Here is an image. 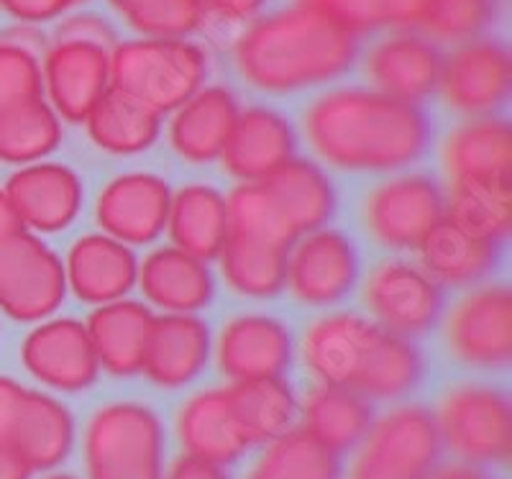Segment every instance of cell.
Masks as SVG:
<instances>
[{"label":"cell","instance_id":"6da1fadb","mask_svg":"<svg viewBox=\"0 0 512 479\" xmlns=\"http://www.w3.org/2000/svg\"><path fill=\"white\" fill-rule=\"evenodd\" d=\"M361 39L305 0H287L233 36L228 59L246 88L295 95L351 75Z\"/></svg>","mask_w":512,"mask_h":479},{"label":"cell","instance_id":"7a4b0ae2","mask_svg":"<svg viewBox=\"0 0 512 479\" xmlns=\"http://www.w3.org/2000/svg\"><path fill=\"white\" fill-rule=\"evenodd\" d=\"M303 134L326 164L346 172H397L418 162L433 139L428 111L367 85H336L303 111Z\"/></svg>","mask_w":512,"mask_h":479},{"label":"cell","instance_id":"3957f363","mask_svg":"<svg viewBox=\"0 0 512 479\" xmlns=\"http://www.w3.org/2000/svg\"><path fill=\"white\" fill-rule=\"evenodd\" d=\"M303 364L320 385L351 387L367 400H400L425 380V354L405 336L354 313H333L310 323Z\"/></svg>","mask_w":512,"mask_h":479},{"label":"cell","instance_id":"277c9868","mask_svg":"<svg viewBox=\"0 0 512 479\" xmlns=\"http://www.w3.org/2000/svg\"><path fill=\"white\" fill-rule=\"evenodd\" d=\"M208 77L210 52L198 39L126 36L111 52V88L159 116L177 111Z\"/></svg>","mask_w":512,"mask_h":479},{"label":"cell","instance_id":"5b68a950","mask_svg":"<svg viewBox=\"0 0 512 479\" xmlns=\"http://www.w3.org/2000/svg\"><path fill=\"white\" fill-rule=\"evenodd\" d=\"M88 479H162V418L139 400L105 403L85 428Z\"/></svg>","mask_w":512,"mask_h":479},{"label":"cell","instance_id":"8992f818","mask_svg":"<svg viewBox=\"0 0 512 479\" xmlns=\"http://www.w3.org/2000/svg\"><path fill=\"white\" fill-rule=\"evenodd\" d=\"M438 436L451 454L472 467L510 462L512 408L507 392L484 382H459L438 398Z\"/></svg>","mask_w":512,"mask_h":479},{"label":"cell","instance_id":"52a82bcc","mask_svg":"<svg viewBox=\"0 0 512 479\" xmlns=\"http://www.w3.org/2000/svg\"><path fill=\"white\" fill-rule=\"evenodd\" d=\"M433 410L423 405H395L374 418L346 479H428L441 459Z\"/></svg>","mask_w":512,"mask_h":479},{"label":"cell","instance_id":"ba28073f","mask_svg":"<svg viewBox=\"0 0 512 479\" xmlns=\"http://www.w3.org/2000/svg\"><path fill=\"white\" fill-rule=\"evenodd\" d=\"M443 54L446 49L415 26L384 29L361 39L356 70L367 88L423 106L436 98Z\"/></svg>","mask_w":512,"mask_h":479},{"label":"cell","instance_id":"9c48e42d","mask_svg":"<svg viewBox=\"0 0 512 479\" xmlns=\"http://www.w3.org/2000/svg\"><path fill=\"white\" fill-rule=\"evenodd\" d=\"M361 213L377 244L395 252H418L425 236L446 218V190L431 175L405 172L374 185Z\"/></svg>","mask_w":512,"mask_h":479},{"label":"cell","instance_id":"30bf717a","mask_svg":"<svg viewBox=\"0 0 512 479\" xmlns=\"http://www.w3.org/2000/svg\"><path fill=\"white\" fill-rule=\"evenodd\" d=\"M510 85V47L492 34L446 49L436 95L464 118L497 116L507 106Z\"/></svg>","mask_w":512,"mask_h":479},{"label":"cell","instance_id":"8fae6325","mask_svg":"<svg viewBox=\"0 0 512 479\" xmlns=\"http://www.w3.org/2000/svg\"><path fill=\"white\" fill-rule=\"evenodd\" d=\"M67 293L64 264L29 228L0 241V310L18 323L47 321Z\"/></svg>","mask_w":512,"mask_h":479},{"label":"cell","instance_id":"7c38bea8","mask_svg":"<svg viewBox=\"0 0 512 479\" xmlns=\"http://www.w3.org/2000/svg\"><path fill=\"white\" fill-rule=\"evenodd\" d=\"M451 357L472 369H502L512 357V293L505 282L482 285L448 310L443 326Z\"/></svg>","mask_w":512,"mask_h":479},{"label":"cell","instance_id":"4fadbf2b","mask_svg":"<svg viewBox=\"0 0 512 479\" xmlns=\"http://www.w3.org/2000/svg\"><path fill=\"white\" fill-rule=\"evenodd\" d=\"M364 303L387 331L413 339L431 331L443 316V287L420 264L384 259L364 280Z\"/></svg>","mask_w":512,"mask_h":479},{"label":"cell","instance_id":"5bb4252c","mask_svg":"<svg viewBox=\"0 0 512 479\" xmlns=\"http://www.w3.org/2000/svg\"><path fill=\"white\" fill-rule=\"evenodd\" d=\"M359 272L361 254L354 241L336 228H318L290 246L285 287L297 303L326 308L354 290Z\"/></svg>","mask_w":512,"mask_h":479},{"label":"cell","instance_id":"9a60e30c","mask_svg":"<svg viewBox=\"0 0 512 479\" xmlns=\"http://www.w3.org/2000/svg\"><path fill=\"white\" fill-rule=\"evenodd\" d=\"M44 95L62 121L85 123L111 90V52L90 41H49L41 54Z\"/></svg>","mask_w":512,"mask_h":479},{"label":"cell","instance_id":"2e32d148","mask_svg":"<svg viewBox=\"0 0 512 479\" xmlns=\"http://www.w3.org/2000/svg\"><path fill=\"white\" fill-rule=\"evenodd\" d=\"M21 362L41 385L59 392H82L100 372L93 341L77 318H47L21 344Z\"/></svg>","mask_w":512,"mask_h":479},{"label":"cell","instance_id":"e0dca14e","mask_svg":"<svg viewBox=\"0 0 512 479\" xmlns=\"http://www.w3.org/2000/svg\"><path fill=\"white\" fill-rule=\"evenodd\" d=\"M172 187L154 172H126L113 177L95 200V218L103 234L141 246L157 241L167 228Z\"/></svg>","mask_w":512,"mask_h":479},{"label":"cell","instance_id":"ac0fdd59","mask_svg":"<svg viewBox=\"0 0 512 479\" xmlns=\"http://www.w3.org/2000/svg\"><path fill=\"white\" fill-rule=\"evenodd\" d=\"M3 193L21 226L39 234H57L72 226L82 208V180L62 162H34L8 177Z\"/></svg>","mask_w":512,"mask_h":479},{"label":"cell","instance_id":"d6986e66","mask_svg":"<svg viewBox=\"0 0 512 479\" xmlns=\"http://www.w3.org/2000/svg\"><path fill=\"white\" fill-rule=\"evenodd\" d=\"M292 349L290 328L264 313L231 318L216 344L218 367L231 382L282 377L292 362Z\"/></svg>","mask_w":512,"mask_h":479},{"label":"cell","instance_id":"ffe728a7","mask_svg":"<svg viewBox=\"0 0 512 479\" xmlns=\"http://www.w3.org/2000/svg\"><path fill=\"white\" fill-rule=\"evenodd\" d=\"M297 152V134L285 113L269 106H251L239 113L221 162L241 182H262Z\"/></svg>","mask_w":512,"mask_h":479},{"label":"cell","instance_id":"44dd1931","mask_svg":"<svg viewBox=\"0 0 512 479\" xmlns=\"http://www.w3.org/2000/svg\"><path fill=\"white\" fill-rule=\"evenodd\" d=\"M274 216L290 231L292 239L326 228L338 208V193L323 167L310 159L292 157L259 182Z\"/></svg>","mask_w":512,"mask_h":479},{"label":"cell","instance_id":"7402d4cb","mask_svg":"<svg viewBox=\"0 0 512 479\" xmlns=\"http://www.w3.org/2000/svg\"><path fill=\"white\" fill-rule=\"evenodd\" d=\"M210 328L195 313L154 318L141 372L159 390H180L200 377L210 359Z\"/></svg>","mask_w":512,"mask_h":479},{"label":"cell","instance_id":"603a6c76","mask_svg":"<svg viewBox=\"0 0 512 479\" xmlns=\"http://www.w3.org/2000/svg\"><path fill=\"white\" fill-rule=\"evenodd\" d=\"M443 170L451 182H497L510 185L512 129L497 116L464 118L448 131L441 147Z\"/></svg>","mask_w":512,"mask_h":479},{"label":"cell","instance_id":"cb8c5ba5","mask_svg":"<svg viewBox=\"0 0 512 479\" xmlns=\"http://www.w3.org/2000/svg\"><path fill=\"white\" fill-rule=\"evenodd\" d=\"M139 277L131 246L108 234H85L70 246L64 280L80 303L105 305L126 298Z\"/></svg>","mask_w":512,"mask_h":479},{"label":"cell","instance_id":"d4e9b609","mask_svg":"<svg viewBox=\"0 0 512 479\" xmlns=\"http://www.w3.org/2000/svg\"><path fill=\"white\" fill-rule=\"evenodd\" d=\"M241 106L226 85H205L185 100L169 121V147L187 164L221 159Z\"/></svg>","mask_w":512,"mask_h":479},{"label":"cell","instance_id":"484cf974","mask_svg":"<svg viewBox=\"0 0 512 479\" xmlns=\"http://www.w3.org/2000/svg\"><path fill=\"white\" fill-rule=\"evenodd\" d=\"M177 439L185 454L218 467L236 464L251 449L231 405L228 387L195 392L177 413Z\"/></svg>","mask_w":512,"mask_h":479},{"label":"cell","instance_id":"4316f807","mask_svg":"<svg viewBox=\"0 0 512 479\" xmlns=\"http://www.w3.org/2000/svg\"><path fill=\"white\" fill-rule=\"evenodd\" d=\"M136 285L146 300L164 313H198L208 308L216 295V280L208 262L182 252L177 246H164L139 264Z\"/></svg>","mask_w":512,"mask_h":479},{"label":"cell","instance_id":"83f0119b","mask_svg":"<svg viewBox=\"0 0 512 479\" xmlns=\"http://www.w3.org/2000/svg\"><path fill=\"white\" fill-rule=\"evenodd\" d=\"M75 444V415L52 395L26 390L11 428V446L31 472H47L70 456Z\"/></svg>","mask_w":512,"mask_h":479},{"label":"cell","instance_id":"f1b7e54d","mask_svg":"<svg viewBox=\"0 0 512 479\" xmlns=\"http://www.w3.org/2000/svg\"><path fill=\"white\" fill-rule=\"evenodd\" d=\"M152 323L154 313L139 300L121 298L95 305L85 328L100 367L116 377H131L141 372Z\"/></svg>","mask_w":512,"mask_h":479},{"label":"cell","instance_id":"f546056e","mask_svg":"<svg viewBox=\"0 0 512 479\" xmlns=\"http://www.w3.org/2000/svg\"><path fill=\"white\" fill-rule=\"evenodd\" d=\"M500 246L443 218L420 244V267L438 282L451 287H472L487 280L500 262Z\"/></svg>","mask_w":512,"mask_h":479},{"label":"cell","instance_id":"4dcf8cb0","mask_svg":"<svg viewBox=\"0 0 512 479\" xmlns=\"http://www.w3.org/2000/svg\"><path fill=\"white\" fill-rule=\"evenodd\" d=\"M172 244L192 257L218 259L228 236V203L213 185L192 182L172 195L167 216Z\"/></svg>","mask_w":512,"mask_h":479},{"label":"cell","instance_id":"1f68e13d","mask_svg":"<svg viewBox=\"0 0 512 479\" xmlns=\"http://www.w3.org/2000/svg\"><path fill=\"white\" fill-rule=\"evenodd\" d=\"M290 246L228 228L218 262L226 285L244 298H274L285 287Z\"/></svg>","mask_w":512,"mask_h":479},{"label":"cell","instance_id":"d6a6232c","mask_svg":"<svg viewBox=\"0 0 512 479\" xmlns=\"http://www.w3.org/2000/svg\"><path fill=\"white\" fill-rule=\"evenodd\" d=\"M303 431L315 441L344 454L359 446L374 421V410L361 392L338 385H315L300 403Z\"/></svg>","mask_w":512,"mask_h":479},{"label":"cell","instance_id":"836d02e7","mask_svg":"<svg viewBox=\"0 0 512 479\" xmlns=\"http://www.w3.org/2000/svg\"><path fill=\"white\" fill-rule=\"evenodd\" d=\"M231 405L251 446H264L292 431L300 413L297 395L282 377L233 382Z\"/></svg>","mask_w":512,"mask_h":479},{"label":"cell","instance_id":"e575fe53","mask_svg":"<svg viewBox=\"0 0 512 479\" xmlns=\"http://www.w3.org/2000/svg\"><path fill=\"white\" fill-rule=\"evenodd\" d=\"M85 126L95 147L128 157L157 144L162 134V116L111 88L85 118Z\"/></svg>","mask_w":512,"mask_h":479},{"label":"cell","instance_id":"d590c367","mask_svg":"<svg viewBox=\"0 0 512 479\" xmlns=\"http://www.w3.org/2000/svg\"><path fill=\"white\" fill-rule=\"evenodd\" d=\"M338 454L315 441L303 428H292L280 439L264 444L244 479H341Z\"/></svg>","mask_w":512,"mask_h":479},{"label":"cell","instance_id":"8d00e7d4","mask_svg":"<svg viewBox=\"0 0 512 479\" xmlns=\"http://www.w3.org/2000/svg\"><path fill=\"white\" fill-rule=\"evenodd\" d=\"M62 144V118L44 98L0 113V162L34 164L57 152Z\"/></svg>","mask_w":512,"mask_h":479},{"label":"cell","instance_id":"74e56055","mask_svg":"<svg viewBox=\"0 0 512 479\" xmlns=\"http://www.w3.org/2000/svg\"><path fill=\"white\" fill-rule=\"evenodd\" d=\"M446 218L472 234L502 244L512 228V187L497 182H451Z\"/></svg>","mask_w":512,"mask_h":479},{"label":"cell","instance_id":"f35d334b","mask_svg":"<svg viewBox=\"0 0 512 479\" xmlns=\"http://www.w3.org/2000/svg\"><path fill=\"white\" fill-rule=\"evenodd\" d=\"M118 24L146 39H195L205 16L200 0H103Z\"/></svg>","mask_w":512,"mask_h":479},{"label":"cell","instance_id":"ab89813d","mask_svg":"<svg viewBox=\"0 0 512 479\" xmlns=\"http://www.w3.org/2000/svg\"><path fill=\"white\" fill-rule=\"evenodd\" d=\"M502 18V0H425L415 29L443 49L492 36Z\"/></svg>","mask_w":512,"mask_h":479},{"label":"cell","instance_id":"60d3db41","mask_svg":"<svg viewBox=\"0 0 512 479\" xmlns=\"http://www.w3.org/2000/svg\"><path fill=\"white\" fill-rule=\"evenodd\" d=\"M359 39L384 29L418 26L425 0H305Z\"/></svg>","mask_w":512,"mask_h":479},{"label":"cell","instance_id":"b9f144b4","mask_svg":"<svg viewBox=\"0 0 512 479\" xmlns=\"http://www.w3.org/2000/svg\"><path fill=\"white\" fill-rule=\"evenodd\" d=\"M31 98H44L41 57L0 31V113Z\"/></svg>","mask_w":512,"mask_h":479},{"label":"cell","instance_id":"7bdbcfd3","mask_svg":"<svg viewBox=\"0 0 512 479\" xmlns=\"http://www.w3.org/2000/svg\"><path fill=\"white\" fill-rule=\"evenodd\" d=\"M123 39L126 36H121V26L111 11L105 13L98 8H88L85 3L64 13L49 31V41H90L108 52H113Z\"/></svg>","mask_w":512,"mask_h":479},{"label":"cell","instance_id":"ee69618b","mask_svg":"<svg viewBox=\"0 0 512 479\" xmlns=\"http://www.w3.org/2000/svg\"><path fill=\"white\" fill-rule=\"evenodd\" d=\"M282 3H287V0H200L205 16L203 29L208 24H216L218 29H228L239 34L254 18L282 6Z\"/></svg>","mask_w":512,"mask_h":479},{"label":"cell","instance_id":"f6af8a7d","mask_svg":"<svg viewBox=\"0 0 512 479\" xmlns=\"http://www.w3.org/2000/svg\"><path fill=\"white\" fill-rule=\"evenodd\" d=\"M85 3V0H0V8L16 21V24L44 26L54 24L64 13Z\"/></svg>","mask_w":512,"mask_h":479},{"label":"cell","instance_id":"bcb514c9","mask_svg":"<svg viewBox=\"0 0 512 479\" xmlns=\"http://www.w3.org/2000/svg\"><path fill=\"white\" fill-rule=\"evenodd\" d=\"M26 387L11 377H0V444H11V428L13 418L21 398H24Z\"/></svg>","mask_w":512,"mask_h":479},{"label":"cell","instance_id":"7dc6e473","mask_svg":"<svg viewBox=\"0 0 512 479\" xmlns=\"http://www.w3.org/2000/svg\"><path fill=\"white\" fill-rule=\"evenodd\" d=\"M162 479H231L226 474V469L218 467L213 462H205L198 456H180L167 474H162Z\"/></svg>","mask_w":512,"mask_h":479},{"label":"cell","instance_id":"c3c4849f","mask_svg":"<svg viewBox=\"0 0 512 479\" xmlns=\"http://www.w3.org/2000/svg\"><path fill=\"white\" fill-rule=\"evenodd\" d=\"M31 467L11 444H0V479H31Z\"/></svg>","mask_w":512,"mask_h":479},{"label":"cell","instance_id":"681fc988","mask_svg":"<svg viewBox=\"0 0 512 479\" xmlns=\"http://www.w3.org/2000/svg\"><path fill=\"white\" fill-rule=\"evenodd\" d=\"M428 479H492L482 467H472V464H446V467H436Z\"/></svg>","mask_w":512,"mask_h":479},{"label":"cell","instance_id":"f907efd6","mask_svg":"<svg viewBox=\"0 0 512 479\" xmlns=\"http://www.w3.org/2000/svg\"><path fill=\"white\" fill-rule=\"evenodd\" d=\"M21 221H18L16 211H13L11 200H8V195L0 190V241L6 239V236L16 234V231H21Z\"/></svg>","mask_w":512,"mask_h":479},{"label":"cell","instance_id":"816d5d0a","mask_svg":"<svg viewBox=\"0 0 512 479\" xmlns=\"http://www.w3.org/2000/svg\"><path fill=\"white\" fill-rule=\"evenodd\" d=\"M44 479H77L72 474H52V477H44Z\"/></svg>","mask_w":512,"mask_h":479}]
</instances>
